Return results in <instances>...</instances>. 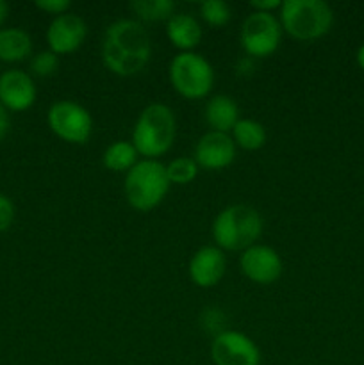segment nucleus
<instances>
[{
	"label": "nucleus",
	"mask_w": 364,
	"mask_h": 365,
	"mask_svg": "<svg viewBox=\"0 0 364 365\" xmlns=\"http://www.w3.org/2000/svg\"><path fill=\"white\" fill-rule=\"evenodd\" d=\"M239 267L243 274L253 284L270 285L282 277L284 264H282L280 255L271 246L253 245L241 253Z\"/></svg>",
	"instance_id": "9d476101"
},
{
	"label": "nucleus",
	"mask_w": 364,
	"mask_h": 365,
	"mask_svg": "<svg viewBox=\"0 0 364 365\" xmlns=\"http://www.w3.org/2000/svg\"><path fill=\"white\" fill-rule=\"evenodd\" d=\"M203 116L211 130L228 134V130H232L239 121V106L232 96L214 95L211 96V100H207Z\"/></svg>",
	"instance_id": "dca6fc26"
},
{
	"label": "nucleus",
	"mask_w": 364,
	"mask_h": 365,
	"mask_svg": "<svg viewBox=\"0 0 364 365\" xmlns=\"http://www.w3.org/2000/svg\"><path fill=\"white\" fill-rule=\"evenodd\" d=\"M46 125L54 135L70 145H86L93 134V118L74 100H57L46 110Z\"/></svg>",
	"instance_id": "0eeeda50"
},
{
	"label": "nucleus",
	"mask_w": 364,
	"mask_h": 365,
	"mask_svg": "<svg viewBox=\"0 0 364 365\" xmlns=\"http://www.w3.org/2000/svg\"><path fill=\"white\" fill-rule=\"evenodd\" d=\"M166 36L181 52H193L202 41V27L193 14L175 13L166 21Z\"/></svg>",
	"instance_id": "2eb2a0df"
},
{
	"label": "nucleus",
	"mask_w": 364,
	"mask_h": 365,
	"mask_svg": "<svg viewBox=\"0 0 364 365\" xmlns=\"http://www.w3.org/2000/svg\"><path fill=\"white\" fill-rule=\"evenodd\" d=\"M131 9L139 20L168 21L175 14V2L173 0H132Z\"/></svg>",
	"instance_id": "aec40b11"
},
{
	"label": "nucleus",
	"mask_w": 364,
	"mask_h": 365,
	"mask_svg": "<svg viewBox=\"0 0 364 365\" xmlns=\"http://www.w3.org/2000/svg\"><path fill=\"white\" fill-rule=\"evenodd\" d=\"M152 56V41L139 21L116 20L106 29L102 39V61L111 73L132 77L145 70Z\"/></svg>",
	"instance_id": "f257e3e1"
},
{
	"label": "nucleus",
	"mask_w": 364,
	"mask_h": 365,
	"mask_svg": "<svg viewBox=\"0 0 364 365\" xmlns=\"http://www.w3.org/2000/svg\"><path fill=\"white\" fill-rule=\"evenodd\" d=\"M200 324H202L203 330L207 334H214V337L220 334H223L227 330V317H225L223 310L216 309V307H209L202 312V317H200Z\"/></svg>",
	"instance_id": "b1692460"
},
{
	"label": "nucleus",
	"mask_w": 364,
	"mask_h": 365,
	"mask_svg": "<svg viewBox=\"0 0 364 365\" xmlns=\"http://www.w3.org/2000/svg\"><path fill=\"white\" fill-rule=\"evenodd\" d=\"M200 16L213 27H221L232 18V9L223 0H206L200 4Z\"/></svg>",
	"instance_id": "4be33fe9"
},
{
	"label": "nucleus",
	"mask_w": 364,
	"mask_h": 365,
	"mask_svg": "<svg viewBox=\"0 0 364 365\" xmlns=\"http://www.w3.org/2000/svg\"><path fill=\"white\" fill-rule=\"evenodd\" d=\"M88 36V25L82 20V16L75 13H64L59 16H54V20L46 29V43H49L50 52L63 56L71 53L84 43Z\"/></svg>",
	"instance_id": "9b49d317"
},
{
	"label": "nucleus",
	"mask_w": 364,
	"mask_h": 365,
	"mask_svg": "<svg viewBox=\"0 0 364 365\" xmlns=\"http://www.w3.org/2000/svg\"><path fill=\"white\" fill-rule=\"evenodd\" d=\"M282 25L273 13L253 11L245 18L241 25V46L246 56L263 59L271 56L280 45Z\"/></svg>",
	"instance_id": "6e6552de"
},
{
	"label": "nucleus",
	"mask_w": 364,
	"mask_h": 365,
	"mask_svg": "<svg viewBox=\"0 0 364 365\" xmlns=\"http://www.w3.org/2000/svg\"><path fill=\"white\" fill-rule=\"evenodd\" d=\"M357 63H359V66L364 70V43L359 46V50H357Z\"/></svg>",
	"instance_id": "7c9ffc66"
},
{
	"label": "nucleus",
	"mask_w": 364,
	"mask_h": 365,
	"mask_svg": "<svg viewBox=\"0 0 364 365\" xmlns=\"http://www.w3.org/2000/svg\"><path fill=\"white\" fill-rule=\"evenodd\" d=\"M59 70V56L50 50H43L32 56L31 71L38 77H52Z\"/></svg>",
	"instance_id": "5701e85b"
},
{
	"label": "nucleus",
	"mask_w": 364,
	"mask_h": 365,
	"mask_svg": "<svg viewBox=\"0 0 364 365\" xmlns=\"http://www.w3.org/2000/svg\"><path fill=\"white\" fill-rule=\"evenodd\" d=\"M14 221V203L9 196L0 192V234L6 232Z\"/></svg>",
	"instance_id": "393cba45"
},
{
	"label": "nucleus",
	"mask_w": 364,
	"mask_h": 365,
	"mask_svg": "<svg viewBox=\"0 0 364 365\" xmlns=\"http://www.w3.org/2000/svg\"><path fill=\"white\" fill-rule=\"evenodd\" d=\"M32 53V39L20 27L0 29V61L20 63Z\"/></svg>",
	"instance_id": "f3484780"
},
{
	"label": "nucleus",
	"mask_w": 364,
	"mask_h": 365,
	"mask_svg": "<svg viewBox=\"0 0 364 365\" xmlns=\"http://www.w3.org/2000/svg\"><path fill=\"white\" fill-rule=\"evenodd\" d=\"M211 360L214 365H261V351L248 335L225 330L211 342Z\"/></svg>",
	"instance_id": "1a4fd4ad"
},
{
	"label": "nucleus",
	"mask_w": 364,
	"mask_h": 365,
	"mask_svg": "<svg viewBox=\"0 0 364 365\" xmlns=\"http://www.w3.org/2000/svg\"><path fill=\"white\" fill-rule=\"evenodd\" d=\"M282 31L298 41H313L330 31L334 13L323 0H285L278 9Z\"/></svg>",
	"instance_id": "39448f33"
},
{
	"label": "nucleus",
	"mask_w": 364,
	"mask_h": 365,
	"mask_svg": "<svg viewBox=\"0 0 364 365\" xmlns=\"http://www.w3.org/2000/svg\"><path fill=\"white\" fill-rule=\"evenodd\" d=\"M138 150L134 148L132 141H125V139H118V141L111 143L106 150H103L102 163L109 171H116V173H127L136 163H138Z\"/></svg>",
	"instance_id": "a211bd4d"
},
{
	"label": "nucleus",
	"mask_w": 364,
	"mask_h": 365,
	"mask_svg": "<svg viewBox=\"0 0 364 365\" xmlns=\"http://www.w3.org/2000/svg\"><path fill=\"white\" fill-rule=\"evenodd\" d=\"M198 164L195 163L193 157H177V159L170 160L166 166V175L170 184L186 185L193 182L198 175Z\"/></svg>",
	"instance_id": "412c9836"
},
{
	"label": "nucleus",
	"mask_w": 364,
	"mask_h": 365,
	"mask_svg": "<svg viewBox=\"0 0 364 365\" xmlns=\"http://www.w3.org/2000/svg\"><path fill=\"white\" fill-rule=\"evenodd\" d=\"M236 143L232 135L225 132L209 130L198 139L193 152V159L203 170H223L231 166L236 159Z\"/></svg>",
	"instance_id": "f8f14e48"
},
{
	"label": "nucleus",
	"mask_w": 364,
	"mask_h": 365,
	"mask_svg": "<svg viewBox=\"0 0 364 365\" xmlns=\"http://www.w3.org/2000/svg\"><path fill=\"white\" fill-rule=\"evenodd\" d=\"M234 70L238 77H252V75L256 73V59L250 56L239 57V59L236 61Z\"/></svg>",
	"instance_id": "bb28decb"
},
{
	"label": "nucleus",
	"mask_w": 364,
	"mask_h": 365,
	"mask_svg": "<svg viewBox=\"0 0 364 365\" xmlns=\"http://www.w3.org/2000/svg\"><path fill=\"white\" fill-rule=\"evenodd\" d=\"M250 7L259 13H273V11L280 9L282 0H252Z\"/></svg>",
	"instance_id": "cd10ccee"
},
{
	"label": "nucleus",
	"mask_w": 364,
	"mask_h": 365,
	"mask_svg": "<svg viewBox=\"0 0 364 365\" xmlns=\"http://www.w3.org/2000/svg\"><path fill=\"white\" fill-rule=\"evenodd\" d=\"M34 6L38 7V9L45 11V13L59 16V14H64L70 11L71 2L70 0H36Z\"/></svg>",
	"instance_id": "a878e982"
},
{
	"label": "nucleus",
	"mask_w": 364,
	"mask_h": 365,
	"mask_svg": "<svg viewBox=\"0 0 364 365\" xmlns=\"http://www.w3.org/2000/svg\"><path fill=\"white\" fill-rule=\"evenodd\" d=\"M263 234V217L250 205H228L213 221V239L220 250L245 252Z\"/></svg>",
	"instance_id": "7ed1b4c3"
},
{
	"label": "nucleus",
	"mask_w": 364,
	"mask_h": 365,
	"mask_svg": "<svg viewBox=\"0 0 364 365\" xmlns=\"http://www.w3.org/2000/svg\"><path fill=\"white\" fill-rule=\"evenodd\" d=\"M7 14H9V6H7V2H4V0H0V29H2L4 21H6Z\"/></svg>",
	"instance_id": "c756f323"
},
{
	"label": "nucleus",
	"mask_w": 364,
	"mask_h": 365,
	"mask_svg": "<svg viewBox=\"0 0 364 365\" xmlns=\"http://www.w3.org/2000/svg\"><path fill=\"white\" fill-rule=\"evenodd\" d=\"M177 134V120L166 103H150L139 113L132 128V145L145 159H157L171 148Z\"/></svg>",
	"instance_id": "f03ea898"
},
{
	"label": "nucleus",
	"mask_w": 364,
	"mask_h": 365,
	"mask_svg": "<svg viewBox=\"0 0 364 365\" xmlns=\"http://www.w3.org/2000/svg\"><path fill=\"white\" fill-rule=\"evenodd\" d=\"M168 75L175 91L189 100L206 98L214 86V68L196 52H178L171 59Z\"/></svg>",
	"instance_id": "423d86ee"
},
{
	"label": "nucleus",
	"mask_w": 364,
	"mask_h": 365,
	"mask_svg": "<svg viewBox=\"0 0 364 365\" xmlns=\"http://www.w3.org/2000/svg\"><path fill=\"white\" fill-rule=\"evenodd\" d=\"M227 271V259L218 246H202L189 260V280L200 289H211L221 282Z\"/></svg>",
	"instance_id": "4468645a"
},
{
	"label": "nucleus",
	"mask_w": 364,
	"mask_h": 365,
	"mask_svg": "<svg viewBox=\"0 0 364 365\" xmlns=\"http://www.w3.org/2000/svg\"><path fill=\"white\" fill-rule=\"evenodd\" d=\"M36 95L38 89L27 71L13 68L0 75V103L7 110L21 113L31 109L36 102Z\"/></svg>",
	"instance_id": "ddd939ff"
},
{
	"label": "nucleus",
	"mask_w": 364,
	"mask_h": 365,
	"mask_svg": "<svg viewBox=\"0 0 364 365\" xmlns=\"http://www.w3.org/2000/svg\"><path fill=\"white\" fill-rule=\"evenodd\" d=\"M11 128V120H9V110L0 103V143L6 139L7 132Z\"/></svg>",
	"instance_id": "c85d7f7f"
},
{
	"label": "nucleus",
	"mask_w": 364,
	"mask_h": 365,
	"mask_svg": "<svg viewBox=\"0 0 364 365\" xmlns=\"http://www.w3.org/2000/svg\"><path fill=\"white\" fill-rule=\"evenodd\" d=\"M123 192L132 209L139 212L156 209L170 192L166 166L157 159H139L125 173Z\"/></svg>",
	"instance_id": "20e7f679"
},
{
	"label": "nucleus",
	"mask_w": 364,
	"mask_h": 365,
	"mask_svg": "<svg viewBox=\"0 0 364 365\" xmlns=\"http://www.w3.org/2000/svg\"><path fill=\"white\" fill-rule=\"evenodd\" d=\"M232 139H234L236 146L243 150H259L266 145V128L263 123L256 120H250V118H239L238 123L232 128Z\"/></svg>",
	"instance_id": "6ab92c4d"
}]
</instances>
